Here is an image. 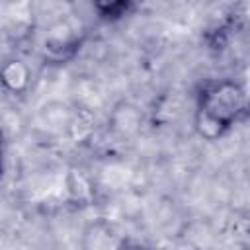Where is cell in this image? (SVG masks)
<instances>
[{
  "label": "cell",
  "instance_id": "obj_2",
  "mask_svg": "<svg viewBox=\"0 0 250 250\" xmlns=\"http://www.w3.org/2000/svg\"><path fill=\"white\" fill-rule=\"evenodd\" d=\"M82 250H123V236L113 225L98 221L86 229Z\"/></svg>",
  "mask_w": 250,
  "mask_h": 250
},
{
  "label": "cell",
  "instance_id": "obj_1",
  "mask_svg": "<svg viewBox=\"0 0 250 250\" xmlns=\"http://www.w3.org/2000/svg\"><path fill=\"white\" fill-rule=\"evenodd\" d=\"M246 109V94L234 82H219L201 96L197 127L201 135L215 139L227 131Z\"/></svg>",
  "mask_w": 250,
  "mask_h": 250
},
{
  "label": "cell",
  "instance_id": "obj_3",
  "mask_svg": "<svg viewBox=\"0 0 250 250\" xmlns=\"http://www.w3.org/2000/svg\"><path fill=\"white\" fill-rule=\"evenodd\" d=\"M14 68H16L14 76H4V82H6V86L18 90V88H21V86L25 84V80H27V70H25V66L20 64V62H14Z\"/></svg>",
  "mask_w": 250,
  "mask_h": 250
}]
</instances>
